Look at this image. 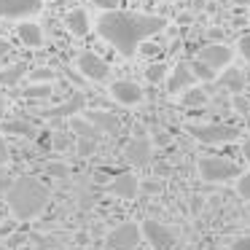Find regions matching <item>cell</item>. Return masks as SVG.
<instances>
[{
	"label": "cell",
	"mask_w": 250,
	"mask_h": 250,
	"mask_svg": "<svg viewBox=\"0 0 250 250\" xmlns=\"http://www.w3.org/2000/svg\"><path fill=\"white\" fill-rule=\"evenodd\" d=\"M167 27L164 17H151V14H132V11H103L97 19V33L105 38L121 57H135L137 46L148 41L151 35L162 33Z\"/></svg>",
	"instance_id": "obj_1"
},
{
	"label": "cell",
	"mask_w": 250,
	"mask_h": 250,
	"mask_svg": "<svg viewBox=\"0 0 250 250\" xmlns=\"http://www.w3.org/2000/svg\"><path fill=\"white\" fill-rule=\"evenodd\" d=\"M6 199L17 221H33V218H38L46 210V205L51 199V191L43 180L24 175V178H17L8 186Z\"/></svg>",
	"instance_id": "obj_2"
},
{
	"label": "cell",
	"mask_w": 250,
	"mask_h": 250,
	"mask_svg": "<svg viewBox=\"0 0 250 250\" xmlns=\"http://www.w3.org/2000/svg\"><path fill=\"white\" fill-rule=\"evenodd\" d=\"M199 175L207 180V183H226V180H234L242 175L239 164H234L231 159L223 156H205L199 162Z\"/></svg>",
	"instance_id": "obj_3"
},
{
	"label": "cell",
	"mask_w": 250,
	"mask_h": 250,
	"mask_svg": "<svg viewBox=\"0 0 250 250\" xmlns=\"http://www.w3.org/2000/svg\"><path fill=\"white\" fill-rule=\"evenodd\" d=\"M151 156H153V148H151V140L146 135V126L135 124V137L124 146V162L132 164V167H148Z\"/></svg>",
	"instance_id": "obj_4"
},
{
	"label": "cell",
	"mask_w": 250,
	"mask_h": 250,
	"mask_svg": "<svg viewBox=\"0 0 250 250\" xmlns=\"http://www.w3.org/2000/svg\"><path fill=\"white\" fill-rule=\"evenodd\" d=\"M188 135H194L199 143H207V146H221V143H234L239 137L237 126L229 124H191Z\"/></svg>",
	"instance_id": "obj_5"
},
{
	"label": "cell",
	"mask_w": 250,
	"mask_h": 250,
	"mask_svg": "<svg viewBox=\"0 0 250 250\" xmlns=\"http://www.w3.org/2000/svg\"><path fill=\"white\" fill-rule=\"evenodd\" d=\"M76 70L81 73L86 81H94V83H103L110 78V65L100 54H94V51H81V54H78Z\"/></svg>",
	"instance_id": "obj_6"
},
{
	"label": "cell",
	"mask_w": 250,
	"mask_h": 250,
	"mask_svg": "<svg viewBox=\"0 0 250 250\" xmlns=\"http://www.w3.org/2000/svg\"><path fill=\"white\" fill-rule=\"evenodd\" d=\"M140 237H143V226L126 221V223H119L116 229H110L105 242H108L110 250H132V248H137Z\"/></svg>",
	"instance_id": "obj_7"
},
{
	"label": "cell",
	"mask_w": 250,
	"mask_h": 250,
	"mask_svg": "<svg viewBox=\"0 0 250 250\" xmlns=\"http://www.w3.org/2000/svg\"><path fill=\"white\" fill-rule=\"evenodd\" d=\"M143 237L151 242L153 250H172L175 248V234L156 218H146L143 221Z\"/></svg>",
	"instance_id": "obj_8"
},
{
	"label": "cell",
	"mask_w": 250,
	"mask_h": 250,
	"mask_svg": "<svg viewBox=\"0 0 250 250\" xmlns=\"http://www.w3.org/2000/svg\"><path fill=\"white\" fill-rule=\"evenodd\" d=\"M43 8V0H0L3 19H30Z\"/></svg>",
	"instance_id": "obj_9"
},
{
	"label": "cell",
	"mask_w": 250,
	"mask_h": 250,
	"mask_svg": "<svg viewBox=\"0 0 250 250\" xmlns=\"http://www.w3.org/2000/svg\"><path fill=\"white\" fill-rule=\"evenodd\" d=\"M140 188H143L140 180H137L132 172H124V175H119V178H113V180L108 183V194L116 196V199H124V202L135 199Z\"/></svg>",
	"instance_id": "obj_10"
},
{
	"label": "cell",
	"mask_w": 250,
	"mask_h": 250,
	"mask_svg": "<svg viewBox=\"0 0 250 250\" xmlns=\"http://www.w3.org/2000/svg\"><path fill=\"white\" fill-rule=\"evenodd\" d=\"M199 60H205L212 70H221V67H226L229 62L234 60V49H231V46H226L223 41H221V43H207L205 49L199 51Z\"/></svg>",
	"instance_id": "obj_11"
},
{
	"label": "cell",
	"mask_w": 250,
	"mask_h": 250,
	"mask_svg": "<svg viewBox=\"0 0 250 250\" xmlns=\"http://www.w3.org/2000/svg\"><path fill=\"white\" fill-rule=\"evenodd\" d=\"M110 97L121 105H137V103H143L146 94H143V89L135 81H113L110 83Z\"/></svg>",
	"instance_id": "obj_12"
},
{
	"label": "cell",
	"mask_w": 250,
	"mask_h": 250,
	"mask_svg": "<svg viewBox=\"0 0 250 250\" xmlns=\"http://www.w3.org/2000/svg\"><path fill=\"white\" fill-rule=\"evenodd\" d=\"M194 81H196V76H194V70H191L188 62H178V67H175V70L169 73L167 92H169V94H178L180 89H188Z\"/></svg>",
	"instance_id": "obj_13"
},
{
	"label": "cell",
	"mask_w": 250,
	"mask_h": 250,
	"mask_svg": "<svg viewBox=\"0 0 250 250\" xmlns=\"http://www.w3.org/2000/svg\"><path fill=\"white\" fill-rule=\"evenodd\" d=\"M17 35H19V41H22L24 46H30V49H41V46H43V27H41L38 22L24 19V22L17 27Z\"/></svg>",
	"instance_id": "obj_14"
},
{
	"label": "cell",
	"mask_w": 250,
	"mask_h": 250,
	"mask_svg": "<svg viewBox=\"0 0 250 250\" xmlns=\"http://www.w3.org/2000/svg\"><path fill=\"white\" fill-rule=\"evenodd\" d=\"M86 119L92 121V124L97 126L100 132H103V135H113V132L121 129L119 116H116V113H108V110H89Z\"/></svg>",
	"instance_id": "obj_15"
},
{
	"label": "cell",
	"mask_w": 250,
	"mask_h": 250,
	"mask_svg": "<svg viewBox=\"0 0 250 250\" xmlns=\"http://www.w3.org/2000/svg\"><path fill=\"white\" fill-rule=\"evenodd\" d=\"M65 27L70 30L73 35H78V38H81V35H86L89 27H92V22H89V14L83 11V8H73V11L65 17Z\"/></svg>",
	"instance_id": "obj_16"
},
{
	"label": "cell",
	"mask_w": 250,
	"mask_h": 250,
	"mask_svg": "<svg viewBox=\"0 0 250 250\" xmlns=\"http://www.w3.org/2000/svg\"><path fill=\"white\" fill-rule=\"evenodd\" d=\"M83 105H86L83 94H73V97L65 100L62 105H54V108H49V110H46V116H54V119H60V116H73V113H81Z\"/></svg>",
	"instance_id": "obj_17"
},
{
	"label": "cell",
	"mask_w": 250,
	"mask_h": 250,
	"mask_svg": "<svg viewBox=\"0 0 250 250\" xmlns=\"http://www.w3.org/2000/svg\"><path fill=\"white\" fill-rule=\"evenodd\" d=\"M24 76H30V67L24 65V62H17V65L0 70V83H3V86H17Z\"/></svg>",
	"instance_id": "obj_18"
},
{
	"label": "cell",
	"mask_w": 250,
	"mask_h": 250,
	"mask_svg": "<svg viewBox=\"0 0 250 250\" xmlns=\"http://www.w3.org/2000/svg\"><path fill=\"white\" fill-rule=\"evenodd\" d=\"M3 132H6V135L30 137V135H35V126L30 124V121H6V124H3Z\"/></svg>",
	"instance_id": "obj_19"
},
{
	"label": "cell",
	"mask_w": 250,
	"mask_h": 250,
	"mask_svg": "<svg viewBox=\"0 0 250 250\" xmlns=\"http://www.w3.org/2000/svg\"><path fill=\"white\" fill-rule=\"evenodd\" d=\"M188 65H191V70H194L196 81H202V83L212 81V78H215V73H218V70H212L205 60H194V62H188Z\"/></svg>",
	"instance_id": "obj_20"
},
{
	"label": "cell",
	"mask_w": 250,
	"mask_h": 250,
	"mask_svg": "<svg viewBox=\"0 0 250 250\" xmlns=\"http://www.w3.org/2000/svg\"><path fill=\"white\" fill-rule=\"evenodd\" d=\"M207 103V92L205 89H196V86H188L183 94V105H188V108H202V105Z\"/></svg>",
	"instance_id": "obj_21"
},
{
	"label": "cell",
	"mask_w": 250,
	"mask_h": 250,
	"mask_svg": "<svg viewBox=\"0 0 250 250\" xmlns=\"http://www.w3.org/2000/svg\"><path fill=\"white\" fill-rule=\"evenodd\" d=\"M73 132H76L78 137H94V140H100V129L89 119H76L73 121Z\"/></svg>",
	"instance_id": "obj_22"
},
{
	"label": "cell",
	"mask_w": 250,
	"mask_h": 250,
	"mask_svg": "<svg viewBox=\"0 0 250 250\" xmlns=\"http://www.w3.org/2000/svg\"><path fill=\"white\" fill-rule=\"evenodd\" d=\"M221 81H223V86L231 89V92H242V73L239 70H226Z\"/></svg>",
	"instance_id": "obj_23"
},
{
	"label": "cell",
	"mask_w": 250,
	"mask_h": 250,
	"mask_svg": "<svg viewBox=\"0 0 250 250\" xmlns=\"http://www.w3.org/2000/svg\"><path fill=\"white\" fill-rule=\"evenodd\" d=\"M27 97H51V83H41V81H30V89H27Z\"/></svg>",
	"instance_id": "obj_24"
},
{
	"label": "cell",
	"mask_w": 250,
	"mask_h": 250,
	"mask_svg": "<svg viewBox=\"0 0 250 250\" xmlns=\"http://www.w3.org/2000/svg\"><path fill=\"white\" fill-rule=\"evenodd\" d=\"M94 148H97V140H94V137H78V146H76V153L81 159H86L89 153L94 151Z\"/></svg>",
	"instance_id": "obj_25"
},
{
	"label": "cell",
	"mask_w": 250,
	"mask_h": 250,
	"mask_svg": "<svg viewBox=\"0 0 250 250\" xmlns=\"http://www.w3.org/2000/svg\"><path fill=\"white\" fill-rule=\"evenodd\" d=\"M30 81L51 83L54 81V70H51V67H35V70H30Z\"/></svg>",
	"instance_id": "obj_26"
},
{
	"label": "cell",
	"mask_w": 250,
	"mask_h": 250,
	"mask_svg": "<svg viewBox=\"0 0 250 250\" xmlns=\"http://www.w3.org/2000/svg\"><path fill=\"white\" fill-rule=\"evenodd\" d=\"M146 76H148V81H151V83L164 81V76H167V65H164V62H159V65H151Z\"/></svg>",
	"instance_id": "obj_27"
},
{
	"label": "cell",
	"mask_w": 250,
	"mask_h": 250,
	"mask_svg": "<svg viewBox=\"0 0 250 250\" xmlns=\"http://www.w3.org/2000/svg\"><path fill=\"white\" fill-rule=\"evenodd\" d=\"M237 194L242 196V199L250 202V172H245V175H239V178H237Z\"/></svg>",
	"instance_id": "obj_28"
},
{
	"label": "cell",
	"mask_w": 250,
	"mask_h": 250,
	"mask_svg": "<svg viewBox=\"0 0 250 250\" xmlns=\"http://www.w3.org/2000/svg\"><path fill=\"white\" fill-rule=\"evenodd\" d=\"M46 175H51V178H67V175H70V169H67V164L54 162V164H49V167H46Z\"/></svg>",
	"instance_id": "obj_29"
},
{
	"label": "cell",
	"mask_w": 250,
	"mask_h": 250,
	"mask_svg": "<svg viewBox=\"0 0 250 250\" xmlns=\"http://www.w3.org/2000/svg\"><path fill=\"white\" fill-rule=\"evenodd\" d=\"M237 49H239V54L245 57V62H248V65H250V35H245V38H239Z\"/></svg>",
	"instance_id": "obj_30"
},
{
	"label": "cell",
	"mask_w": 250,
	"mask_h": 250,
	"mask_svg": "<svg viewBox=\"0 0 250 250\" xmlns=\"http://www.w3.org/2000/svg\"><path fill=\"white\" fill-rule=\"evenodd\" d=\"M121 0H92V6L103 8V11H113V8H119Z\"/></svg>",
	"instance_id": "obj_31"
},
{
	"label": "cell",
	"mask_w": 250,
	"mask_h": 250,
	"mask_svg": "<svg viewBox=\"0 0 250 250\" xmlns=\"http://www.w3.org/2000/svg\"><path fill=\"white\" fill-rule=\"evenodd\" d=\"M231 250H250V234L234 239V242H231Z\"/></svg>",
	"instance_id": "obj_32"
},
{
	"label": "cell",
	"mask_w": 250,
	"mask_h": 250,
	"mask_svg": "<svg viewBox=\"0 0 250 250\" xmlns=\"http://www.w3.org/2000/svg\"><path fill=\"white\" fill-rule=\"evenodd\" d=\"M153 143H156V146H167V143H169V135H167L164 129H156V132H153Z\"/></svg>",
	"instance_id": "obj_33"
},
{
	"label": "cell",
	"mask_w": 250,
	"mask_h": 250,
	"mask_svg": "<svg viewBox=\"0 0 250 250\" xmlns=\"http://www.w3.org/2000/svg\"><path fill=\"white\" fill-rule=\"evenodd\" d=\"M8 159H11V153H8V146H6V140L0 137V164H6Z\"/></svg>",
	"instance_id": "obj_34"
},
{
	"label": "cell",
	"mask_w": 250,
	"mask_h": 250,
	"mask_svg": "<svg viewBox=\"0 0 250 250\" xmlns=\"http://www.w3.org/2000/svg\"><path fill=\"white\" fill-rule=\"evenodd\" d=\"M8 51H11V46H8V41H3V38H0V60H3V57H6Z\"/></svg>",
	"instance_id": "obj_35"
},
{
	"label": "cell",
	"mask_w": 250,
	"mask_h": 250,
	"mask_svg": "<svg viewBox=\"0 0 250 250\" xmlns=\"http://www.w3.org/2000/svg\"><path fill=\"white\" fill-rule=\"evenodd\" d=\"M140 186H143L146 191H151V194H153V191H159V188H162L159 183H151V180H146V183H140Z\"/></svg>",
	"instance_id": "obj_36"
},
{
	"label": "cell",
	"mask_w": 250,
	"mask_h": 250,
	"mask_svg": "<svg viewBox=\"0 0 250 250\" xmlns=\"http://www.w3.org/2000/svg\"><path fill=\"white\" fill-rule=\"evenodd\" d=\"M242 156H245V159H248V162H250V137H248V140H245V146H242Z\"/></svg>",
	"instance_id": "obj_37"
},
{
	"label": "cell",
	"mask_w": 250,
	"mask_h": 250,
	"mask_svg": "<svg viewBox=\"0 0 250 250\" xmlns=\"http://www.w3.org/2000/svg\"><path fill=\"white\" fill-rule=\"evenodd\" d=\"M54 148H67V140H65V137H57V140H54Z\"/></svg>",
	"instance_id": "obj_38"
},
{
	"label": "cell",
	"mask_w": 250,
	"mask_h": 250,
	"mask_svg": "<svg viewBox=\"0 0 250 250\" xmlns=\"http://www.w3.org/2000/svg\"><path fill=\"white\" fill-rule=\"evenodd\" d=\"M6 113V97H3V92H0V116Z\"/></svg>",
	"instance_id": "obj_39"
},
{
	"label": "cell",
	"mask_w": 250,
	"mask_h": 250,
	"mask_svg": "<svg viewBox=\"0 0 250 250\" xmlns=\"http://www.w3.org/2000/svg\"><path fill=\"white\" fill-rule=\"evenodd\" d=\"M234 105H237L239 110H248V103H245V100H239V97H237V103H234Z\"/></svg>",
	"instance_id": "obj_40"
},
{
	"label": "cell",
	"mask_w": 250,
	"mask_h": 250,
	"mask_svg": "<svg viewBox=\"0 0 250 250\" xmlns=\"http://www.w3.org/2000/svg\"><path fill=\"white\" fill-rule=\"evenodd\" d=\"M237 3H245V6H248V3H250V0H237Z\"/></svg>",
	"instance_id": "obj_41"
},
{
	"label": "cell",
	"mask_w": 250,
	"mask_h": 250,
	"mask_svg": "<svg viewBox=\"0 0 250 250\" xmlns=\"http://www.w3.org/2000/svg\"><path fill=\"white\" fill-rule=\"evenodd\" d=\"M0 250H6V248H3V245H0Z\"/></svg>",
	"instance_id": "obj_42"
}]
</instances>
